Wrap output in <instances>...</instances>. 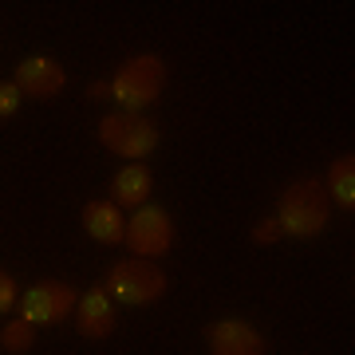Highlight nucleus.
Listing matches in <instances>:
<instances>
[{"label": "nucleus", "mask_w": 355, "mask_h": 355, "mask_svg": "<svg viewBox=\"0 0 355 355\" xmlns=\"http://www.w3.org/2000/svg\"><path fill=\"white\" fill-rule=\"evenodd\" d=\"M272 217H277L284 237L308 241V237L324 233V225H328V217H331V202H328L324 182L320 178H296V182H288L277 198V214Z\"/></svg>", "instance_id": "1"}, {"label": "nucleus", "mask_w": 355, "mask_h": 355, "mask_svg": "<svg viewBox=\"0 0 355 355\" xmlns=\"http://www.w3.org/2000/svg\"><path fill=\"white\" fill-rule=\"evenodd\" d=\"M166 87V64L162 55L154 51H142V55H130L127 64H119L111 79V99L119 103V111L139 114L142 107H150Z\"/></svg>", "instance_id": "2"}, {"label": "nucleus", "mask_w": 355, "mask_h": 355, "mask_svg": "<svg viewBox=\"0 0 355 355\" xmlns=\"http://www.w3.org/2000/svg\"><path fill=\"white\" fill-rule=\"evenodd\" d=\"M103 284H107V292H111V300H119V304L146 308V304H154V300H162L166 272L154 265V261L127 257V261H114Z\"/></svg>", "instance_id": "3"}, {"label": "nucleus", "mask_w": 355, "mask_h": 355, "mask_svg": "<svg viewBox=\"0 0 355 355\" xmlns=\"http://www.w3.org/2000/svg\"><path fill=\"white\" fill-rule=\"evenodd\" d=\"M99 142L111 154L127 158V162H142L158 150V127L142 114H127V111H111L99 119Z\"/></svg>", "instance_id": "4"}, {"label": "nucleus", "mask_w": 355, "mask_h": 355, "mask_svg": "<svg viewBox=\"0 0 355 355\" xmlns=\"http://www.w3.org/2000/svg\"><path fill=\"white\" fill-rule=\"evenodd\" d=\"M123 241H127L130 257L158 261L174 249V217L158 205H142V209H135V217H127V237Z\"/></svg>", "instance_id": "5"}, {"label": "nucleus", "mask_w": 355, "mask_h": 355, "mask_svg": "<svg viewBox=\"0 0 355 355\" xmlns=\"http://www.w3.org/2000/svg\"><path fill=\"white\" fill-rule=\"evenodd\" d=\"M79 292L67 280H40L28 292H20V320L32 328H48V324H64L76 312Z\"/></svg>", "instance_id": "6"}, {"label": "nucleus", "mask_w": 355, "mask_h": 355, "mask_svg": "<svg viewBox=\"0 0 355 355\" xmlns=\"http://www.w3.org/2000/svg\"><path fill=\"white\" fill-rule=\"evenodd\" d=\"M12 83L20 87L24 99L48 103V99H55V95L67 87V71H64V64H60V60H51V55H28V60L16 64Z\"/></svg>", "instance_id": "7"}, {"label": "nucleus", "mask_w": 355, "mask_h": 355, "mask_svg": "<svg viewBox=\"0 0 355 355\" xmlns=\"http://www.w3.org/2000/svg\"><path fill=\"white\" fill-rule=\"evenodd\" d=\"M71 316H76V331L83 340H107L114 331V300L107 292V284H95V288L79 292Z\"/></svg>", "instance_id": "8"}, {"label": "nucleus", "mask_w": 355, "mask_h": 355, "mask_svg": "<svg viewBox=\"0 0 355 355\" xmlns=\"http://www.w3.org/2000/svg\"><path fill=\"white\" fill-rule=\"evenodd\" d=\"M209 355H265V336L245 320H214L205 328Z\"/></svg>", "instance_id": "9"}, {"label": "nucleus", "mask_w": 355, "mask_h": 355, "mask_svg": "<svg viewBox=\"0 0 355 355\" xmlns=\"http://www.w3.org/2000/svg\"><path fill=\"white\" fill-rule=\"evenodd\" d=\"M83 229H87L91 241H99V245H123V237H127V214L111 198L87 202L83 205Z\"/></svg>", "instance_id": "10"}, {"label": "nucleus", "mask_w": 355, "mask_h": 355, "mask_svg": "<svg viewBox=\"0 0 355 355\" xmlns=\"http://www.w3.org/2000/svg\"><path fill=\"white\" fill-rule=\"evenodd\" d=\"M150 193H154V174L142 162L123 166L111 178V202L119 209H142V205H150Z\"/></svg>", "instance_id": "11"}, {"label": "nucleus", "mask_w": 355, "mask_h": 355, "mask_svg": "<svg viewBox=\"0 0 355 355\" xmlns=\"http://www.w3.org/2000/svg\"><path fill=\"white\" fill-rule=\"evenodd\" d=\"M320 182H324V190H328V202L352 214L355 209V154H340V158L328 166V178H320Z\"/></svg>", "instance_id": "12"}, {"label": "nucleus", "mask_w": 355, "mask_h": 355, "mask_svg": "<svg viewBox=\"0 0 355 355\" xmlns=\"http://www.w3.org/2000/svg\"><path fill=\"white\" fill-rule=\"evenodd\" d=\"M32 343H36V328H32L28 320H12V324H4V328H0V347H4L8 355L32 352Z\"/></svg>", "instance_id": "13"}, {"label": "nucleus", "mask_w": 355, "mask_h": 355, "mask_svg": "<svg viewBox=\"0 0 355 355\" xmlns=\"http://www.w3.org/2000/svg\"><path fill=\"white\" fill-rule=\"evenodd\" d=\"M20 103H24L20 87H16L12 79H0V119H12L20 111Z\"/></svg>", "instance_id": "14"}, {"label": "nucleus", "mask_w": 355, "mask_h": 355, "mask_svg": "<svg viewBox=\"0 0 355 355\" xmlns=\"http://www.w3.org/2000/svg\"><path fill=\"white\" fill-rule=\"evenodd\" d=\"M284 233H280V225H277V217H265V221H257V229H253V245H277Z\"/></svg>", "instance_id": "15"}, {"label": "nucleus", "mask_w": 355, "mask_h": 355, "mask_svg": "<svg viewBox=\"0 0 355 355\" xmlns=\"http://www.w3.org/2000/svg\"><path fill=\"white\" fill-rule=\"evenodd\" d=\"M16 300H20V288H16V280L8 277L4 268H0V312H8Z\"/></svg>", "instance_id": "16"}, {"label": "nucleus", "mask_w": 355, "mask_h": 355, "mask_svg": "<svg viewBox=\"0 0 355 355\" xmlns=\"http://www.w3.org/2000/svg\"><path fill=\"white\" fill-rule=\"evenodd\" d=\"M111 95V83H87V99H103Z\"/></svg>", "instance_id": "17"}]
</instances>
